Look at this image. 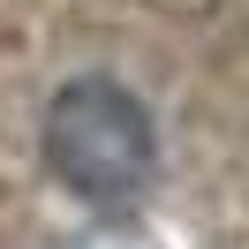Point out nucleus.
<instances>
[{"mask_svg": "<svg viewBox=\"0 0 249 249\" xmlns=\"http://www.w3.org/2000/svg\"><path fill=\"white\" fill-rule=\"evenodd\" d=\"M46 166L83 204H136L159 166L151 113L106 76H76L46 106Z\"/></svg>", "mask_w": 249, "mask_h": 249, "instance_id": "f257e3e1", "label": "nucleus"}]
</instances>
